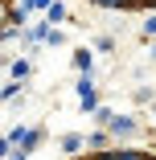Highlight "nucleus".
I'll use <instances>...</instances> for the list:
<instances>
[{
    "label": "nucleus",
    "mask_w": 156,
    "mask_h": 160,
    "mask_svg": "<svg viewBox=\"0 0 156 160\" xmlns=\"http://www.w3.org/2000/svg\"><path fill=\"white\" fill-rule=\"evenodd\" d=\"M78 103H82L86 111L99 107V94H95V86H90V82H78Z\"/></svg>",
    "instance_id": "obj_1"
},
{
    "label": "nucleus",
    "mask_w": 156,
    "mask_h": 160,
    "mask_svg": "<svg viewBox=\"0 0 156 160\" xmlns=\"http://www.w3.org/2000/svg\"><path fill=\"white\" fill-rule=\"evenodd\" d=\"M25 8H49V0H25Z\"/></svg>",
    "instance_id": "obj_4"
},
{
    "label": "nucleus",
    "mask_w": 156,
    "mask_h": 160,
    "mask_svg": "<svg viewBox=\"0 0 156 160\" xmlns=\"http://www.w3.org/2000/svg\"><path fill=\"white\" fill-rule=\"evenodd\" d=\"M107 127H111L115 136H132V132H136V123H132V119H119V115H115V119H111Z\"/></svg>",
    "instance_id": "obj_2"
},
{
    "label": "nucleus",
    "mask_w": 156,
    "mask_h": 160,
    "mask_svg": "<svg viewBox=\"0 0 156 160\" xmlns=\"http://www.w3.org/2000/svg\"><path fill=\"white\" fill-rule=\"evenodd\" d=\"M74 66H78V70H90V53H86V49L74 53Z\"/></svg>",
    "instance_id": "obj_3"
}]
</instances>
